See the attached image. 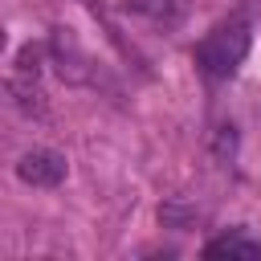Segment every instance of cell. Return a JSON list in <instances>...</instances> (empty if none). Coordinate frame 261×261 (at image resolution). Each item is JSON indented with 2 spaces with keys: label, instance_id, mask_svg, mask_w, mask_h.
Returning <instances> with one entry per match:
<instances>
[{
  "label": "cell",
  "instance_id": "1",
  "mask_svg": "<svg viewBox=\"0 0 261 261\" xmlns=\"http://www.w3.org/2000/svg\"><path fill=\"white\" fill-rule=\"evenodd\" d=\"M249 45H253L249 24H241V20L220 24V29H212V33L196 45V65H200L208 77H232V73L241 69V61L249 57Z\"/></svg>",
  "mask_w": 261,
  "mask_h": 261
},
{
  "label": "cell",
  "instance_id": "2",
  "mask_svg": "<svg viewBox=\"0 0 261 261\" xmlns=\"http://www.w3.org/2000/svg\"><path fill=\"white\" fill-rule=\"evenodd\" d=\"M16 175H20L24 184H33V188H57V184H65L69 163H65V155L53 151V147H33V151H24V155L16 159Z\"/></svg>",
  "mask_w": 261,
  "mask_h": 261
},
{
  "label": "cell",
  "instance_id": "3",
  "mask_svg": "<svg viewBox=\"0 0 261 261\" xmlns=\"http://www.w3.org/2000/svg\"><path fill=\"white\" fill-rule=\"evenodd\" d=\"M8 94H12V106H16L20 114H45V94H41L37 77L16 73V77L8 82Z\"/></svg>",
  "mask_w": 261,
  "mask_h": 261
},
{
  "label": "cell",
  "instance_id": "4",
  "mask_svg": "<svg viewBox=\"0 0 261 261\" xmlns=\"http://www.w3.org/2000/svg\"><path fill=\"white\" fill-rule=\"evenodd\" d=\"M204 257H232V261H257L261 257V241L249 237H220L204 249Z\"/></svg>",
  "mask_w": 261,
  "mask_h": 261
},
{
  "label": "cell",
  "instance_id": "5",
  "mask_svg": "<svg viewBox=\"0 0 261 261\" xmlns=\"http://www.w3.org/2000/svg\"><path fill=\"white\" fill-rule=\"evenodd\" d=\"M192 216H196V208H192V204H179V200H171V204H163V208H159V220H163V224H171V228H184Z\"/></svg>",
  "mask_w": 261,
  "mask_h": 261
},
{
  "label": "cell",
  "instance_id": "6",
  "mask_svg": "<svg viewBox=\"0 0 261 261\" xmlns=\"http://www.w3.org/2000/svg\"><path fill=\"white\" fill-rule=\"evenodd\" d=\"M41 49H33V45H24L20 49V57H16V73H24V77H37L41 73Z\"/></svg>",
  "mask_w": 261,
  "mask_h": 261
},
{
  "label": "cell",
  "instance_id": "7",
  "mask_svg": "<svg viewBox=\"0 0 261 261\" xmlns=\"http://www.w3.org/2000/svg\"><path fill=\"white\" fill-rule=\"evenodd\" d=\"M232 147H237V135H232V126H220V135H216V155L224 159V155H232Z\"/></svg>",
  "mask_w": 261,
  "mask_h": 261
}]
</instances>
